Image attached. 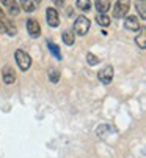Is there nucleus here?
<instances>
[{"mask_svg": "<svg viewBox=\"0 0 146 158\" xmlns=\"http://www.w3.org/2000/svg\"><path fill=\"white\" fill-rule=\"evenodd\" d=\"M90 27H91V22H90V19L86 18V16H79L77 19H75V22H74V33L75 35H80V36H83V35H86L88 32H90Z\"/></svg>", "mask_w": 146, "mask_h": 158, "instance_id": "nucleus-1", "label": "nucleus"}, {"mask_svg": "<svg viewBox=\"0 0 146 158\" xmlns=\"http://www.w3.org/2000/svg\"><path fill=\"white\" fill-rule=\"evenodd\" d=\"M14 59H16V63H17L19 70H22V71H27L32 67V57L22 49H17L14 52Z\"/></svg>", "mask_w": 146, "mask_h": 158, "instance_id": "nucleus-2", "label": "nucleus"}, {"mask_svg": "<svg viewBox=\"0 0 146 158\" xmlns=\"http://www.w3.org/2000/svg\"><path fill=\"white\" fill-rule=\"evenodd\" d=\"M130 8V0H116V3L113 6V18L121 19L124 18Z\"/></svg>", "mask_w": 146, "mask_h": 158, "instance_id": "nucleus-3", "label": "nucleus"}, {"mask_svg": "<svg viewBox=\"0 0 146 158\" xmlns=\"http://www.w3.org/2000/svg\"><path fill=\"white\" fill-rule=\"evenodd\" d=\"M113 74H115L113 67L107 65V67H104V68L98 73V77H99V81H101L102 84H110V82L113 81Z\"/></svg>", "mask_w": 146, "mask_h": 158, "instance_id": "nucleus-4", "label": "nucleus"}, {"mask_svg": "<svg viewBox=\"0 0 146 158\" xmlns=\"http://www.w3.org/2000/svg\"><path fill=\"white\" fill-rule=\"evenodd\" d=\"M46 21L50 27H58L60 25V16H58V11L55 8H47L46 10Z\"/></svg>", "mask_w": 146, "mask_h": 158, "instance_id": "nucleus-5", "label": "nucleus"}, {"mask_svg": "<svg viewBox=\"0 0 146 158\" xmlns=\"http://www.w3.org/2000/svg\"><path fill=\"white\" fill-rule=\"evenodd\" d=\"M27 32H29V35L33 36V38H38L39 35H41V27H39V22H38L36 19L30 18V19L27 21Z\"/></svg>", "mask_w": 146, "mask_h": 158, "instance_id": "nucleus-6", "label": "nucleus"}, {"mask_svg": "<svg viewBox=\"0 0 146 158\" xmlns=\"http://www.w3.org/2000/svg\"><path fill=\"white\" fill-rule=\"evenodd\" d=\"M2 79H3V82L8 84V85L16 81V73H14V70H13V67L5 65L3 70H2Z\"/></svg>", "mask_w": 146, "mask_h": 158, "instance_id": "nucleus-7", "label": "nucleus"}, {"mask_svg": "<svg viewBox=\"0 0 146 158\" xmlns=\"http://www.w3.org/2000/svg\"><path fill=\"white\" fill-rule=\"evenodd\" d=\"M0 2H2L3 6L8 10L10 16H17V15H19L21 6H19V3L16 2V0H0Z\"/></svg>", "mask_w": 146, "mask_h": 158, "instance_id": "nucleus-8", "label": "nucleus"}, {"mask_svg": "<svg viewBox=\"0 0 146 158\" xmlns=\"http://www.w3.org/2000/svg\"><path fill=\"white\" fill-rule=\"evenodd\" d=\"M124 27H126L127 30H130V32H138V30H141L140 24H138V19H137L135 16H127L126 21H124Z\"/></svg>", "mask_w": 146, "mask_h": 158, "instance_id": "nucleus-9", "label": "nucleus"}, {"mask_svg": "<svg viewBox=\"0 0 146 158\" xmlns=\"http://www.w3.org/2000/svg\"><path fill=\"white\" fill-rule=\"evenodd\" d=\"M110 0H96L94 8L98 10V15H107V11L110 10Z\"/></svg>", "mask_w": 146, "mask_h": 158, "instance_id": "nucleus-10", "label": "nucleus"}, {"mask_svg": "<svg viewBox=\"0 0 146 158\" xmlns=\"http://www.w3.org/2000/svg\"><path fill=\"white\" fill-rule=\"evenodd\" d=\"M61 40H63V43H64L66 46H72L74 41H75V33H74L72 30H66V32H63Z\"/></svg>", "mask_w": 146, "mask_h": 158, "instance_id": "nucleus-11", "label": "nucleus"}, {"mask_svg": "<svg viewBox=\"0 0 146 158\" xmlns=\"http://www.w3.org/2000/svg\"><path fill=\"white\" fill-rule=\"evenodd\" d=\"M135 8L138 11L140 18L146 19V0H137V2H135Z\"/></svg>", "mask_w": 146, "mask_h": 158, "instance_id": "nucleus-12", "label": "nucleus"}, {"mask_svg": "<svg viewBox=\"0 0 146 158\" xmlns=\"http://www.w3.org/2000/svg\"><path fill=\"white\" fill-rule=\"evenodd\" d=\"M96 22L101 25V27H109L110 22H112V19H110V16H107V15H98V16H96Z\"/></svg>", "mask_w": 146, "mask_h": 158, "instance_id": "nucleus-13", "label": "nucleus"}, {"mask_svg": "<svg viewBox=\"0 0 146 158\" xmlns=\"http://www.w3.org/2000/svg\"><path fill=\"white\" fill-rule=\"evenodd\" d=\"M21 8L25 11V13H32L36 10V6L33 5L32 0H21Z\"/></svg>", "mask_w": 146, "mask_h": 158, "instance_id": "nucleus-14", "label": "nucleus"}, {"mask_svg": "<svg viewBox=\"0 0 146 158\" xmlns=\"http://www.w3.org/2000/svg\"><path fill=\"white\" fill-rule=\"evenodd\" d=\"M47 48L50 49V52L54 54V57H55V59L61 60V52H60V48H58L57 44H54L52 41H49V43H47Z\"/></svg>", "mask_w": 146, "mask_h": 158, "instance_id": "nucleus-15", "label": "nucleus"}, {"mask_svg": "<svg viewBox=\"0 0 146 158\" xmlns=\"http://www.w3.org/2000/svg\"><path fill=\"white\" fill-rule=\"evenodd\" d=\"M77 8L82 10V11H90L91 0H77Z\"/></svg>", "mask_w": 146, "mask_h": 158, "instance_id": "nucleus-16", "label": "nucleus"}, {"mask_svg": "<svg viewBox=\"0 0 146 158\" xmlns=\"http://www.w3.org/2000/svg\"><path fill=\"white\" fill-rule=\"evenodd\" d=\"M5 33H8L10 36H14L17 33L16 27H14V24H11V22H5Z\"/></svg>", "mask_w": 146, "mask_h": 158, "instance_id": "nucleus-17", "label": "nucleus"}, {"mask_svg": "<svg viewBox=\"0 0 146 158\" xmlns=\"http://www.w3.org/2000/svg\"><path fill=\"white\" fill-rule=\"evenodd\" d=\"M86 62H88L90 67H96V65L99 63V59H98L94 54H91V52H88V54H86Z\"/></svg>", "mask_w": 146, "mask_h": 158, "instance_id": "nucleus-18", "label": "nucleus"}, {"mask_svg": "<svg viewBox=\"0 0 146 158\" xmlns=\"http://www.w3.org/2000/svg\"><path fill=\"white\" fill-rule=\"evenodd\" d=\"M144 40H146V32L141 29V33H140V36H137V40H135V41H137V44L141 48V49H144L146 48V43H144Z\"/></svg>", "mask_w": 146, "mask_h": 158, "instance_id": "nucleus-19", "label": "nucleus"}, {"mask_svg": "<svg viewBox=\"0 0 146 158\" xmlns=\"http://www.w3.org/2000/svg\"><path fill=\"white\" fill-rule=\"evenodd\" d=\"M49 79H50L54 84H57L58 79H60V73H58L57 70H49Z\"/></svg>", "mask_w": 146, "mask_h": 158, "instance_id": "nucleus-20", "label": "nucleus"}, {"mask_svg": "<svg viewBox=\"0 0 146 158\" xmlns=\"http://www.w3.org/2000/svg\"><path fill=\"white\" fill-rule=\"evenodd\" d=\"M0 33H5V22H3V19H0Z\"/></svg>", "mask_w": 146, "mask_h": 158, "instance_id": "nucleus-21", "label": "nucleus"}, {"mask_svg": "<svg viewBox=\"0 0 146 158\" xmlns=\"http://www.w3.org/2000/svg\"><path fill=\"white\" fill-rule=\"evenodd\" d=\"M54 3H55L57 6H63V5H64V0H54Z\"/></svg>", "mask_w": 146, "mask_h": 158, "instance_id": "nucleus-22", "label": "nucleus"}, {"mask_svg": "<svg viewBox=\"0 0 146 158\" xmlns=\"http://www.w3.org/2000/svg\"><path fill=\"white\" fill-rule=\"evenodd\" d=\"M32 2H33V5H35L36 8H38L39 5H41V0H32Z\"/></svg>", "mask_w": 146, "mask_h": 158, "instance_id": "nucleus-23", "label": "nucleus"}, {"mask_svg": "<svg viewBox=\"0 0 146 158\" xmlns=\"http://www.w3.org/2000/svg\"><path fill=\"white\" fill-rule=\"evenodd\" d=\"M3 16H5V15H3V10L0 8V19H3Z\"/></svg>", "mask_w": 146, "mask_h": 158, "instance_id": "nucleus-24", "label": "nucleus"}]
</instances>
